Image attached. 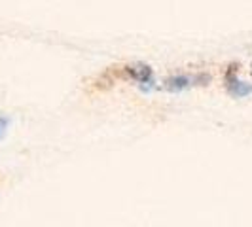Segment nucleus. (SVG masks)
<instances>
[{
	"label": "nucleus",
	"mask_w": 252,
	"mask_h": 227,
	"mask_svg": "<svg viewBox=\"0 0 252 227\" xmlns=\"http://www.w3.org/2000/svg\"><path fill=\"white\" fill-rule=\"evenodd\" d=\"M126 70V74L129 78H133V80H137L140 84H152V68L148 64L144 63H137V64H129L124 68Z\"/></svg>",
	"instance_id": "obj_2"
},
{
	"label": "nucleus",
	"mask_w": 252,
	"mask_h": 227,
	"mask_svg": "<svg viewBox=\"0 0 252 227\" xmlns=\"http://www.w3.org/2000/svg\"><path fill=\"white\" fill-rule=\"evenodd\" d=\"M191 84H193V78H189V76H173V78L165 80V87L169 91H182V89L189 87Z\"/></svg>",
	"instance_id": "obj_3"
},
{
	"label": "nucleus",
	"mask_w": 252,
	"mask_h": 227,
	"mask_svg": "<svg viewBox=\"0 0 252 227\" xmlns=\"http://www.w3.org/2000/svg\"><path fill=\"white\" fill-rule=\"evenodd\" d=\"M237 68H239V64H229V68H227V72H226V89L231 97L241 99V97L251 95L252 85L251 84H245V82L237 80V76H235Z\"/></svg>",
	"instance_id": "obj_1"
},
{
	"label": "nucleus",
	"mask_w": 252,
	"mask_h": 227,
	"mask_svg": "<svg viewBox=\"0 0 252 227\" xmlns=\"http://www.w3.org/2000/svg\"><path fill=\"white\" fill-rule=\"evenodd\" d=\"M6 127H8V119L6 117H0V139L6 135Z\"/></svg>",
	"instance_id": "obj_4"
}]
</instances>
